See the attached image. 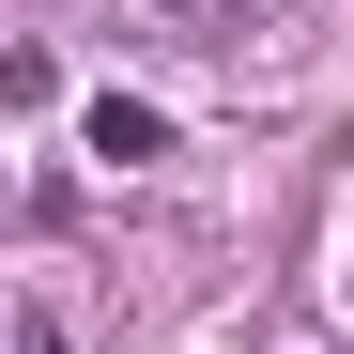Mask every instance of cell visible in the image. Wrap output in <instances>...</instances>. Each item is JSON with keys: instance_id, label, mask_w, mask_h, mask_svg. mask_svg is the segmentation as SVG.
Returning <instances> with one entry per match:
<instances>
[{"instance_id": "3957f363", "label": "cell", "mask_w": 354, "mask_h": 354, "mask_svg": "<svg viewBox=\"0 0 354 354\" xmlns=\"http://www.w3.org/2000/svg\"><path fill=\"white\" fill-rule=\"evenodd\" d=\"M16 354H77V339H62V308H16Z\"/></svg>"}, {"instance_id": "6da1fadb", "label": "cell", "mask_w": 354, "mask_h": 354, "mask_svg": "<svg viewBox=\"0 0 354 354\" xmlns=\"http://www.w3.org/2000/svg\"><path fill=\"white\" fill-rule=\"evenodd\" d=\"M139 46H169V62H231V46L277 31V0H108Z\"/></svg>"}, {"instance_id": "7a4b0ae2", "label": "cell", "mask_w": 354, "mask_h": 354, "mask_svg": "<svg viewBox=\"0 0 354 354\" xmlns=\"http://www.w3.org/2000/svg\"><path fill=\"white\" fill-rule=\"evenodd\" d=\"M77 139H93V169H154V154H169V124H154L139 93H93V124H77Z\"/></svg>"}]
</instances>
